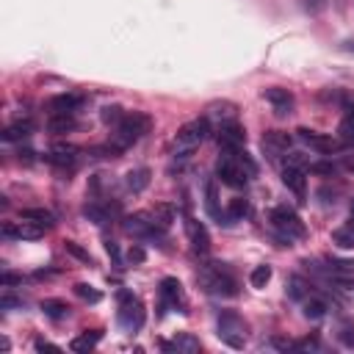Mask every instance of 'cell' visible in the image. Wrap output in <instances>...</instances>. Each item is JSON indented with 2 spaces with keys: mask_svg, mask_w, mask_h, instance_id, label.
Returning a JSON list of instances; mask_svg holds the SVG:
<instances>
[{
  "mask_svg": "<svg viewBox=\"0 0 354 354\" xmlns=\"http://www.w3.org/2000/svg\"><path fill=\"white\" fill-rule=\"evenodd\" d=\"M282 183H285V188H290L296 194L299 202H304V196H307V177H304L301 166H285L282 169Z\"/></svg>",
  "mask_w": 354,
  "mask_h": 354,
  "instance_id": "15",
  "label": "cell"
},
{
  "mask_svg": "<svg viewBox=\"0 0 354 354\" xmlns=\"http://www.w3.org/2000/svg\"><path fill=\"white\" fill-rule=\"evenodd\" d=\"M304 8H307L310 14H321V11L326 8V0H304Z\"/></svg>",
  "mask_w": 354,
  "mask_h": 354,
  "instance_id": "40",
  "label": "cell"
},
{
  "mask_svg": "<svg viewBox=\"0 0 354 354\" xmlns=\"http://www.w3.org/2000/svg\"><path fill=\"white\" fill-rule=\"evenodd\" d=\"M100 116H102V122H105V124H113V127H116V124L124 119V111H122L119 105H105Z\"/></svg>",
  "mask_w": 354,
  "mask_h": 354,
  "instance_id": "35",
  "label": "cell"
},
{
  "mask_svg": "<svg viewBox=\"0 0 354 354\" xmlns=\"http://www.w3.org/2000/svg\"><path fill=\"white\" fill-rule=\"evenodd\" d=\"M337 141L354 147V111H348L337 124Z\"/></svg>",
  "mask_w": 354,
  "mask_h": 354,
  "instance_id": "25",
  "label": "cell"
},
{
  "mask_svg": "<svg viewBox=\"0 0 354 354\" xmlns=\"http://www.w3.org/2000/svg\"><path fill=\"white\" fill-rule=\"evenodd\" d=\"M36 351H58V346H53L47 340H36Z\"/></svg>",
  "mask_w": 354,
  "mask_h": 354,
  "instance_id": "43",
  "label": "cell"
},
{
  "mask_svg": "<svg viewBox=\"0 0 354 354\" xmlns=\"http://www.w3.org/2000/svg\"><path fill=\"white\" fill-rule=\"evenodd\" d=\"M205 205H207V213L213 216V218H218V224H221V210H218V196H216V183H207V191H205Z\"/></svg>",
  "mask_w": 354,
  "mask_h": 354,
  "instance_id": "31",
  "label": "cell"
},
{
  "mask_svg": "<svg viewBox=\"0 0 354 354\" xmlns=\"http://www.w3.org/2000/svg\"><path fill=\"white\" fill-rule=\"evenodd\" d=\"M348 171H351V174H354V160H351V163H348Z\"/></svg>",
  "mask_w": 354,
  "mask_h": 354,
  "instance_id": "46",
  "label": "cell"
},
{
  "mask_svg": "<svg viewBox=\"0 0 354 354\" xmlns=\"http://www.w3.org/2000/svg\"><path fill=\"white\" fill-rule=\"evenodd\" d=\"M263 100H268V102H271V108H274L279 116L290 113V108H293V94H290L288 88H279V86L263 88Z\"/></svg>",
  "mask_w": 354,
  "mask_h": 354,
  "instance_id": "16",
  "label": "cell"
},
{
  "mask_svg": "<svg viewBox=\"0 0 354 354\" xmlns=\"http://www.w3.org/2000/svg\"><path fill=\"white\" fill-rule=\"evenodd\" d=\"M216 177H218V183H224L230 188H243L246 180H249V171L241 166V160L235 158V152H224L216 160Z\"/></svg>",
  "mask_w": 354,
  "mask_h": 354,
  "instance_id": "5",
  "label": "cell"
},
{
  "mask_svg": "<svg viewBox=\"0 0 354 354\" xmlns=\"http://www.w3.org/2000/svg\"><path fill=\"white\" fill-rule=\"evenodd\" d=\"M246 213H249V202H246L243 196H232L230 205H227V218L238 221V218H243Z\"/></svg>",
  "mask_w": 354,
  "mask_h": 354,
  "instance_id": "27",
  "label": "cell"
},
{
  "mask_svg": "<svg viewBox=\"0 0 354 354\" xmlns=\"http://www.w3.org/2000/svg\"><path fill=\"white\" fill-rule=\"evenodd\" d=\"M124 232H130V235H136V238H158L160 235V224L155 221V216L152 213H133V216H127L124 218Z\"/></svg>",
  "mask_w": 354,
  "mask_h": 354,
  "instance_id": "7",
  "label": "cell"
},
{
  "mask_svg": "<svg viewBox=\"0 0 354 354\" xmlns=\"http://www.w3.org/2000/svg\"><path fill=\"white\" fill-rule=\"evenodd\" d=\"M218 337H224L230 346H243V340H246V335H243V324H241V318L235 315V313H224L221 318H218Z\"/></svg>",
  "mask_w": 354,
  "mask_h": 354,
  "instance_id": "11",
  "label": "cell"
},
{
  "mask_svg": "<svg viewBox=\"0 0 354 354\" xmlns=\"http://www.w3.org/2000/svg\"><path fill=\"white\" fill-rule=\"evenodd\" d=\"M0 307H3V310H8V307H22V301H19V299H11V296H3V299H0Z\"/></svg>",
  "mask_w": 354,
  "mask_h": 354,
  "instance_id": "42",
  "label": "cell"
},
{
  "mask_svg": "<svg viewBox=\"0 0 354 354\" xmlns=\"http://www.w3.org/2000/svg\"><path fill=\"white\" fill-rule=\"evenodd\" d=\"M14 282H19V277H14V274H3V285H14Z\"/></svg>",
  "mask_w": 354,
  "mask_h": 354,
  "instance_id": "45",
  "label": "cell"
},
{
  "mask_svg": "<svg viewBox=\"0 0 354 354\" xmlns=\"http://www.w3.org/2000/svg\"><path fill=\"white\" fill-rule=\"evenodd\" d=\"M64 246H66V252H69V254H75L77 260H83V263H88V266H91V254H88L86 249H80V246H77L75 241H66Z\"/></svg>",
  "mask_w": 354,
  "mask_h": 354,
  "instance_id": "38",
  "label": "cell"
},
{
  "mask_svg": "<svg viewBox=\"0 0 354 354\" xmlns=\"http://www.w3.org/2000/svg\"><path fill=\"white\" fill-rule=\"evenodd\" d=\"M41 313H44L47 318H53V321H61V318L69 315V304L61 301V299H44V301H41Z\"/></svg>",
  "mask_w": 354,
  "mask_h": 354,
  "instance_id": "23",
  "label": "cell"
},
{
  "mask_svg": "<svg viewBox=\"0 0 354 354\" xmlns=\"http://www.w3.org/2000/svg\"><path fill=\"white\" fill-rule=\"evenodd\" d=\"M332 268L343 274H354V260H332Z\"/></svg>",
  "mask_w": 354,
  "mask_h": 354,
  "instance_id": "39",
  "label": "cell"
},
{
  "mask_svg": "<svg viewBox=\"0 0 354 354\" xmlns=\"http://www.w3.org/2000/svg\"><path fill=\"white\" fill-rule=\"evenodd\" d=\"M160 299H163V304H169V307H180V310L188 304L185 290H183L180 279H174V277H163V279H160Z\"/></svg>",
  "mask_w": 354,
  "mask_h": 354,
  "instance_id": "14",
  "label": "cell"
},
{
  "mask_svg": "<svg viewBox=\"0 0 354 354\" xmlns=\"http://www.w3.org/2000/svg\"><path fill=\"white\" fill-rule=\"evenodd\" d=\"M147 130H149V116H147V113L133 111V113H124V119L113 127L111 141L124 152V149H127V147H133V144H136Z\"/></svg>",
  "mask_w": 354,
  "mask_h": 354,
  "instance_id": "2",
  "label": "cell"
},
{
  "mask_svg": "<svg viewBox=\"0 0 354 354\" xmlns=\"http://www.w3.org/2000/svg\"><path fill=\"white\" fill-rule=\"evenodd\" d=\"M296 136H299L310 149H315V152H321V155H332V152L340 149V141H337V138H332V136H326V133H315V130H310V127H299Z\"/></svg>",
  "mask_w": 354,
  "mask_h": 354,
  "instance_id": "9",
  "label": "cell"
},
{
  "mask_svg": "<svg viewBox=\"0 0 354 354\" xmlns=\"http://www.w3.org/2000/svg\"><path fill=\"white\" fill-rule=\"evenodd\" d=\"M75 296H80L83 301H91V304H97L100 299H102V293L100 290H94L91 285H86V282H77L75 285Z\"/></svg>",
  "mask_w": 354,
  "mask_h": 354,
  "instance_id": "34",
  "label": "cell"
},
{
  "mask_svg": "<svg viewBox=\"0 0 354 354\" xmlns=\"http://www.w3.org/2000/svg\"><path fill=\"white\" fill-rule=\"evenodd\" d=\"M44 224H39V221H30V218H22V221H8V224H3V235L6 238H19V241H36V238H41L44 235Z\"/></svg>",
  "mask_w": 354,
  "mask_h": 354,
  "instance_id": "10",
  "label": "cell"
},
{
  "mask_svg": "<svg viewBox=\"0 0 354 354\" xmlns=\"http://www.w3.org/2000/svg\"><path fill=\"white\" fill-rule=\"evenodd\" d=\"M304 315L313 318V321H318V318L326 315V304H324L321 299H307V301H304Z\"/></svg>",
  "mask_w": 354,
  "mask_h": 354,
  "instance_id": "33",
  "label": "cell"
},
{
  "mask_svg": "<svg viewBox=\"0 0 354 354\" xmlns=\"http://www.w3.org/2000/svg\"><path fill=\"white\" fill-rule=\"evenodd\" d=\"M268 221H271V227H274L288 243H290V241H299V238L307 235V227H304V221L296 216L293 207H285V205L274 207V210L268 213Z\"/></svg>",
  "mask_w": 354,
  "mask_h": 354,
  "instance_id": "3",
  "label": "cell"
},
{
  "mask_svg": "<svg viewBox=\"0 0 354 354\" xmlns=\"http://www.w3.org/2000/svg\"><path fill=\"white\" fill-rule=\"evenodd\" d=\"M100 337H102V332H100V329H91V332H80L77 337H72L69 348H72V351H88V348H94V346L100 343Z\"/></svg>",
  "mask_w": 354,
  "mask_h": 354,
  "instance_id": "21",
  "label": "cell"
},
{
  "mask_svg": "<svg viewBox=\"0 0 354 354\" xmlns=\"http://www.w3.org/2000/svg\"><path fill=\"white\" fill-rule=\"evenodd\" d=\"M119 324L130 332L144 326V304L130 290H119Z\"/></svg>",
  "mask_w": 354,
  "mask_h": 354,
  "instance_id": "6",
  "label": "cell"
},
{
  "mask_svg": "<svg viewBox=\"0 0 354 354\" xmlns=\"http://www.w3.org/2000/svg\"><path fill=\"white\" fill-rule=\"evenodd\" d=\"M235 105L232 102H213L210 108H207V116L210 119H221V124H227V122H235Z\"/></svg>",
  "mask_w": 354,
  "mask_h": 354,
  "instance_id": "24",
  "label": "cell"
},
{
  "mask_svg": "<svg viewBox=\"0 0 354 354\" xmlns=\"http://www.w3.org/2000/svg\"><path fill=\"white\" fill-rule=\"evenodd\" d=\"M210 133V124L207 119H191L185 122L180 130H177V138H174V152L177 155H188L194 147H199Z\"/></svg>",
  "mask_w": 354,
  "mask_h": 354,
  "instance_id": "4",
  "label": "cell"
},
{
  "mask_svg": "<svg viewBox=\"0 0 354 354\" xmlns=\"http://www.w3.org/2000/svg\"><path fill=\"white\" fill-rule=\"evenodd\" d=\"M105 252H108L113 260H119V249H116V243H113V241H105Z\"/></svg>",
  "mask_w": 354,
  "mask_h": 354,
  "instance_id": "44",
  "label": "cell"
},
{
  "mask_svg": "<svg viewBox=\"0 0 354 354\" xmlns=\"http://www.w3.org/2000/svg\"><path fill=\"white\" fill-rule=\"evenodd\" d=\"M163 348H166V351H185V354H194V351H199V340H196L194 335L183 332V335L174 337V343H163Z\"/></svg>",
  "mask_w": 354,
  "mask_h": 354,
  "instance_id": "20",
  "label": "cell"
},
{
  "mask_svg": "<svg viewBox=\"0 0 354 354\" xmlns=\"http://www.w3.org/2000/svg\"><path fill=\"white\" fill-rule=\"evenodd\" d=\"M124 183H127V188L133 194H141L149 185V169H133V171H127L124 174Z\"/></svg>",
  "mask_w": 354,
  "mask_h": 354,
  "instance_id": "22",
  "label": "cell"
},
{
  "mask_svg": "<svg viewBox=\"0 0 354 354\" xmlns=\"http://www.w3.org/2000/svg\"><path fill=\"white\" fill-rule=\"evenodd\" d=\"M80 105H83V97H80V94H75V91H64V94H55V97L47 102L50 113H75Z\"/></svg>",
  "mask_w": 354,
  "mask_h": 354,
  "instance_id": "18",
  "label": "cell"
},
{
  "mask_svg": "<svg viewBox=\"0 0 354 354\" xmlns=\"http://www.w3.org/2000/svg\"><path fill=\"white\" fill-rule=\"evenodd\" d=\"M75 127H77V122H75L72 113H50V119H47V130L50 133H69Z\"/></svg>",
  "mask_w": 354,
  "mask_h": 354,
  "instance_id": "19",
  "label": "cell"
},
{
  "mask_svg": "<svg viewBox=\"0 0 354 354\" xmlns=\"http://www.w3.org/2000/svg\"><path fill=\"white\" fill-rule=\"evenodd\" d=\"M196 282L202 285V290L213 296H238V279L230 274L224 263H205L196 271Z\"/></svg>",
  "mask_w": 354,
  "mask_h": 354,
  "instance_id": "1",
  "label": "cell"
},
{
  "mask_svg": "<svg viewBox=\"0 0 354 354\" xmlns=\"http://www.w3.org/2000/svg\"><path fill=\"white\" fill-rule=\"evenodd\" d=\"M30 130H33V124H30L28 119H25V122H14V124H8V127L3 130V138H6V141H19V138H28Z\"/></svg>",
  "mask_w": 354,
  "mask_h": 354,
  "instance_id": "26",
  "label": "cell"
},
{
  "mask_svg": "<svg viewBox=\"0 0 354 354\" xmlns=\"http://www.w3.org/2000/svg\"><path fill=\"white\" fill-rule=\"evenodd\" d=\"M152 216H155V221H158L160 227H169L171 218H174V207H171V205H155Z\"/></svg>",
  "mask_w": 354,
  "mask_h": 354,
  "instance_id": "36",
  "label": "cell"
},
{
  "mask_svg": "<svg viewBox=\"0 0 354 354\" xmlns=\"http://www.w3.org/2000/svg\"><path fill=\"white\" fill-rule=\"evenodd\" d=\"M351 216H354V202H351Z\"/></svg>",
  "mask_w": 354,
  "mask_h": 354,
  "instance_id": "47",
  "label": "cell"
},
{
  "mask_svg": "<svg viewBox=\"0 0 354 354\" xmlns=\"http://www.w3.org/2000/svg\"><path fill=\"white\" fill-rule=\"evenodd\" d=\"M263 152L268 155V160H277L279 155H285L288 149H290V136L288 133H282V130H266L263 133Z\"/></svg>",
  "mask_w": 354,
  "mask_h": 354,
  "instance_id": "12",
  "label": "cell"
},
{
  "mask_svg": "<svg viewBox=\"0 0 354 354\" xmlns=\"http://www.w3.org/2000/svg\"><path fill=\"white\" fill-rule=\"evenodd\" d=\"M313 174H324V177H335L337 174V166L332 163V160H321V163H310L307 166Z\"/></svg>",
  "mask_w": 354,
  "mask_h": 354,
  "instance_id": "37",
  "label": "cell"
},
{
  "mask_svg": "<svg viewBox=\"0 0 354 354\" xmlns=\"http://www.w3.org/2000/svg\"><path fill=\"white\" fill-rule=\"evenodd\" d=\"M216 141H218L221 152H235V149H243V144H246V130H243L238 122H227V124H218Z\"/></svg>",
  "mask_w": 354,
  "mask_h": 354,
  "instance_id": "8",
  "label": "cell"
},
{
  "mask_svg": "<svg viewBox=\"0 0 354 354\" xmlns=\"http://www.w3.org/2000/svg\"><path fill=\"white\" fill-rule=\"evenodd\" d=\"M185 235H188V243H191V249L196 252V254H207V249H210V235H207V227L202 224V221H196V218H185Z\"/></svg>",
  "mask_w": 354,
  "mask_h": 354,
  "instance_id": "13",
  "label": "cell"
},
{
  "mask_svg": "<svg viewBox=\"0 0 354 354\" xmlns=\"http://www.w3.org/2000/svg\"><path fill=\"white\" fill-rule=\"evenodd\" d=\"M268 279H271V266H254L252 274H249V282H252L254 288H266Z\"/></svg>",
  "mask_w": 354,
  "mask_h": 354,
  "instance_id": "32",
  "label": "cell"
},
{
  "mask_svg": "<svg viewBox=\"0 0 354 354\" xmlns=\"http://www.w3.org/2000/svg\"><path fill=\"white\" fill-rule=\"evenodd\" d=\"M44 160L53 163V166H61V169L75 166V163H77V147H72V144H55V147L44 155Z\"/></svg>",
  "mask_w": 354,
  "mask_h": 354,
  "instance_id": "17",
  "label": "cell"
},
{
  "mask_svg": "<svg viewBox=\"0 0 354 354\" xmlns=\"http://www.w3.org/2000/svg\"><path fill=\"white\" fill-rule=\"evenodd\" d=\"M332 241H335L340 249H354V221H351L348 227H340V230H335Z\"/></svg>",
  "mask_w": 354,
  "mask_h": 354,
  "instance_id": "28",
  "label": "cell"
},
{
  "mask_svg": "<svg viewBox=\"0 0 354 354\" xmlns=\"http://www.w3.org/2000/svg\"><path fill=\"white\" fill-rule=\"evenodd\" d=\"M144 257H147V252H144L141 246H133V249L127 252V260H130V263H144Z\"/></svg>",
  "mask_w": 354,
  "mask_h": 354,
  "instance_id": "41",
  "label": "cell"
},
{
  "mask_svg": "<svg viewBox=\"0 0 354 354\" xmlns=\"http://www.w3.org/2000/svg\"><path fill=\"white\" fill-rule=\"evenodd\" d=\"M19 218H30V221H39L44 227H53V213L50 210H41V207H28L19 213Z\"/></svg>",
  "mask_w": 354,
  "mask_h": 354,
  "instance_id": "30",
  "label": "cell"
},
{
  "mask_svg": "<svg viewBox=\"0 0 354 354\" xmlns=\"http://www.w3.org/2000/svg\"><path fill=\"white\" fill-rule=\"evenodd\" d=\"M83 213H86V218H91L94 224H105V221L111 218V210H108V207H102V205H97V202L86 205V207H83Z\"/></svg>",
  "mask_w": 354,
  "mask_h": 354,
  "instance_id": "29",
  "label": "cell"
}]
</instances>
